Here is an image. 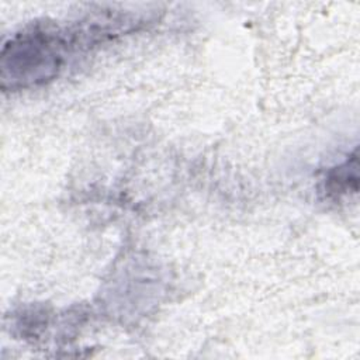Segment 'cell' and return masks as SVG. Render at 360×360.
<instances>
[{
	"mask_svg": "<svg viewBox=\"0 0 360 360\" xmlns=\"http://www.w3.org/2000/svg\"><path fill=\"white\" fill-rule=\"evenodd\" d=\"M63 39L56 32L34 30L17 35L1 52V83L27 87L52 79L63 58Z\"/></svg>",
	"mask_w": 360,
	"mask_h": 360,
	"instance_id": "1",
	"label": "cell"
}]
</instances>
